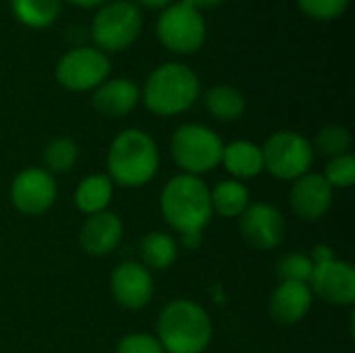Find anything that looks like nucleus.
Segmentation results:
<instances>
[{"label": "nucleus", "mask_w": 355, "mask_h": 353, "mask_svg": "<svg viewBox=\"0 0 355 353\" xmlns=\"http://www.w3.org/2000/svg\"><path fill=\"white\" fill-rule=\"evenodd\" d=\"M116 353H166L160 341L148 333H131L116 345Z\"/></svg>", "instance_id": "c85d7f7f"}, {"label": "nucleus", "mask_w": 355, "mask_h": 353, "mask_svg": "<svg viewBox=\"0 0 355 353\" xmlns=\"http://www.w3.org/2000/svg\"><path fill=\"white\" fill-rule=\"evenodd\" d=\"M137 6H146V8H154V10H162L168 4H173L175 0H133Z\"/></svg>", "instance_id": "473e14b6"}, {"label": "nucleus", "mask_w": 355, "mask_h": 353, "mask_svg": "<svg viewBox=\"0 0 355 353\" xmlns=\"http://www.w3.org/2000/svg\"><path fill=\"white\" fill-rule=\"evenodd\" d=\"M62 0H10L15 19L29 29H46L60 15Z\"/></svg>", "instance_id": "4be33fe9"}, {"label": "nucleus", "mask_w": 355, "mask_h": 353, "mask_svg": "<svg viewBox=\"0 0 355 353\" xmlns=\"http://www.w3.org/2000/svg\"><path fill=\"white\" fill-rule=\"evenodd\" d=\"M156 339L166 353L206 352L212 339L210 316L198 302L175 300L160 312Z\"/></svg>", "instance_id": "20e7f679"}, {"label": "nucleus", "mask_w": 355, "mask_h": 353, "mask_svg": "<svg viewBox=\"0 0 355 353\" xmlns=\"http://www.w3.org/2000/svg\"><path fill=\"white\" fill-rule=\"evenodd\" d=\"M223 150L220 135L200 123H185L171 137V154L177 166L193 177L214 171L223 160Z\"/></svg>", "instance_id": "423d86ee"}, {"label": "nucleus", "mask_w": 355, "mask_h": 353, "mask_svg": "<svg viewBox=\"0 0 355 353\" xmlns=\"http://www.w3.org/2000/svg\"><path fill=\"white\" fill-rule=\"evenodd\" d=\"M179 256L177 241L173 235L162 233V231H152L144 237L141 241V260L144 266L150 270H164L168 268Z\"/></svg>", "instance_id": "5701e85b"}, {"label": "nucleus", "mask_w": 355, "mask_h": 353, "mask_svg": "<svg viewBox=\"0 0 355 353\" xmlns=\"http://www.w3.org/2000/svg\"><path fill=\"white\" fill-rule=\"evenodd\" d=\"M220 164H225V169H227L237 181L258 177V175L264 171L262 148L256 146L254 141H245V139L233 141V144L225 146Z\"/></svg>", "instance_id": "a211bd4d"}, {"label": "nucleus", "mask_w": 355, "mask_h": 353, "mask_svg": "<svg viewBox=\"0 0 355 353\" xmlns=\"http://www.w3.org/2000/svg\"><path fill=\"white\" fill-rule=\"evenodd\" d=\"M141 92L135 85V81L127 77H116V79H106L102 85H98L94 89L92 102L102 117L121 119L135 110Z\"/></svg>", "instance_id": "2eb2a0df"}, {"label": "nucleus", "mask_w": 355, "mask_h": 353, "mask_svg": "<svg viewBox=\"0 0 355 353\" xmlns=\"http://www.w3.org/2000/svg\"><path fill=\"white\" fill-rule=\"evenodd\" d=\"M262 156L264 171L281 181H295L310 173L314 148L297 131H277L262 146Z\"/></svg>", "instance_id": "6e6552de"}, {"label": "nucleus", "mask_w": 355, "mask_h": 353, "mask_svg": "<svg viewBox=\"0 0 355 353\" xmlns=\"http://www.w3.org/2000/svg\"><path fill=\"white\" fill-rule=\"evenodd\" d=\"M333 189H347L355 181V158L352 154H343L337 158H331L327 164V171L322 175Z\"/></svg>", "instance_id": "bb28decb"}, {"label": "nucleus", "mask_w": 355, "mask_h": 353, "mask_svg": "<svg viewBox=\"0 0 355 353\" xmlns=\"http://www.w3.org/2000/svg\"><path fill=\"white\" fill-rule=\"evenodd\" d=\"M79 160V148L69 137H56L44 148V171L54 175L69 173Z\"/></svg>", "instance_id": "b1692460"}, {"label": "nucleus", "mask_w": 355, "mask_h": 353, "mask_svg": "<svg viewBox=\"0 0 355 353\" xmlns=\"http://www.w3.org/2000/svg\"><path fill=\"white\" fill-rule=\"evenodd\" d=\"M312 291L306 283H287L281 281V285L275 289L268 302V312L275 322L279 325H297L304 320L312 308Z\"/></svg>", "instance_id": "dca6fc26"}, {"label": "nucleus", "mask_w": 355, "mask_h": 353, "mask_svg": "<svg viewBox=\"0 0 355 353\" xmlns=\"http://www.w3.org/2000/svg\"><path fill=\"white\" fill-rule=\"evenodd\" d=\"M56 181L44 169L21 171L10 185L12 206L27 216L44 214L56 202Z\"/></svg>", "instance_id": "9d476101"}, {"label": "nucleus", "mask_w": 355, "mask_h": 353, "mask_svg": "<svg viewBox=\"0 0 355 353\" xmlns=\"http://www.w3.org/2000/svg\"><path fill=\"white\" fill-rule=\"evenodd\" d=\"M110 75L108 56L96 46H77L64 52L54 69L56 81L69 92H89Z\"/></svg>", "instance_id": "1a4fd4ad"}, {"label": "nucleus", "mask_w": 355, "mask_h": 353, "mask_svg": "<svg viewBox=\"0 0 355 353\" xmlns=\"http://www.w3.org/2000/svg\"><path fill=\"white\" fill-rule=\"evenodd\" d=\"M204 104H206V110L216 121H223V123L237 121L239 117H243L245 106H248L245 96L237 87L227 85V83L212 85L204 96Z\"/></svg>", "instance_id": "aec40b11"}, {"label": "nucleus", "mask_w": 355, "mask_h": 353, "mask_svg": "<svg viewBox=\"0 0 355 353\" xmlns=\"http://www.w3.org/2000/svg\"><path fill=\"white\" fill-rule=\"evenodd\" d=\"M314 270V262L310 260V256L300 254V252H291L285 254L279 262H277V275L281 277V281L287 283H310Z\"/></svg>", "instance_id": "a878e982"}, {"label": "nucleus", "mask_w": 355, "mask_h": 353, "mask_svg": "<svg viewBox=\"0 0 355 353\" xmlns=\"http://www.w3.org/2000/svg\"><path fill=\"white\" fill-rule=\"evenodd\" d=\"M310 291L327 304L333 306H354L355 302V270L349 262L329 260L314 264L310 277Z\"/></svg>", "instance_id": "9b49d317"}, {"label": "nucleus", "mask_w": 355, "mask_h": 353, "mask_svg": "<svg viewBox=\"0 0 355 353\" xmlns=\"http://www.w3.org/2000/svg\"><path fill=\"white\" fill-rule=\"evenodd\" d=\"M67 2H71V4H75L79 8H98L104 2H108V0H67Z\"/></svg>", "instance_id": "72a5a7b5"}, {"label": "nucleus", "mask_w": 355, "mask_h": 353, "mask_svg": "<svg viewBox=\"0 0 355 353\" xmlns=\"http://www.w3.org/2000/svg\"><path fill=\"white\" fill-rule=\"evenodd\" d=\"M114 193V183L108 175H89L79 181L75 189V206L79 212L92 216L108 210V204Z\"/></svg>", "instance_id": "6ab92c4d"}, {"label": "nucleus", "mask_w": 355, "mask_h": 353, "mask_svg": "<svg viewBox=\"0 0 355 353\" xmlns=\"http://www.w3.org/2000/svg\"><path fill=\"white\" fill-rule=\"evenodd\" d=\"M156 35L166 50L175 54H193L206 44L208 27L200 10L179 0L160 10Z\"/></svg>", "instance_id": "0eeeda50"}, {"label": "nucleus", "mask_w": 355, "mask_h": 353, "mask_svg": "<svg viewBox=\"0 0 355 353\" xmlns=\"http://www.w3.org/2000/svg\"><path fill=\"white\" fill-rule=\"evenodd\" d=\"M200 94L202 83L191 67L183 62H164L148 75L141 100L156 117H177L189 110Z\"/></svg>", "instance_id": "f257e3e1"}, {"label": "nucleus", "mask_w": 355, "mask_h": 353, "mask_svg": "<svg viewBox=\"0 0 355 353\" xmlns=\"http://www.w3.org/2000/svg\"><path fill=\"white\" fill-rule=\"evenodd\" d=\"M110 289L119 306L127 310H139L150 304L154 295V281L144 264L123 262L110 277Z\"/></svg>", "instance_id": "ddd939ff"}, {"label": "nucleus", "mask_w": 355, "mask_h": 353, "mask_svg": "<svg viewBox=\"0 0 355 353\" xmlns=\"http://www.w3.org/2000/svg\"><path fill=\"white\" fill-rule=\"evenodd\" d=\"M181 241L187 250H198L204 243V237H202V233H185V235H181Z\"/></svg>", "instance_id": "7c9ffc66"}, {"label": "nucleus", "mask_w": 355, "mask_h": 353, "mask_svg": "<svg viewBox=\"0 0 355 353\" xmlns=\"http://www.w3.org/2000/svg\"><path fill=\"white\" fill-rule=\"evenodd\" d=\"M121 237H123V223L110 210L87 216V221L83 223L81 233H79L81 248L89 256L110 254L119 246Z\"/></svg>", "instance_id": "f3484780"}, {"label": "nucleus", "mask_w": 355, "mask_h": 353, "mask_svg": "<svg viewBox=\"0 0 355 353\" xmlns=\"http://www.w3.org/2000/svg\"><path fill=\"white\" fill-rule=\"evenodd\" d=\"M144 29V15L131 0H110L98 6L92 21V40L104 54L121 52L135 44Z\"/></svg>", "instance_id": "39448f33"}, {"label": "nucleus", "mask_w": 355, "mask_h": 353, "mask_svg": "<svg viewBox=\"0 0 355 353\" xmlns=\"http://www.w3.org/2000/svg\"><path fill=\"white\" fill-rule=\"evenodd\" d=\"M289 202H291L295 216L312 223V221L322 218L329 212L333 204V187L322 175L306 173L304 177L295 179L291 193H289Z\"/></svg>", "instance_id": "4468645a"}, {"label": "nucleus", "mask_w": 355, "mask_h": 353, "mask_svg": "<svg viewBox=\"0 0 355 353\" xmlns=\"http://www.w3.org/2000/svg\"><path fill=\"white\" fill-rule=\"evenodd\" d=\"M335 258L337 256H335V252L329 246H316L312 250V256H310V260L314 264H322V262H329V260H335Z\"/></svg>", "instance_id": "c756f323"}, {"label": "nucleus", "mask_w": 355, "mask_h": 353, "mask_svg": "<svg viewBox=\"0 0 355 353\" xmlns=\"http://www.w3.org/2000/svg\"><path fill=\"white\" fill-rule=\"evenodd\" d=\"M160 210L166 225L179 235L202 233L212 221L208 185L193 175L173 177L160 193Z\"/></svg>", "instance_id": "7ed1b4c3"}, {"label": "nucleus", "mask_w": 355, "mask_h": 353, "mask_svg": "<svg viewBox=\"0 0 355 353\" xmlns=\"http://www.w3.org/2000/svg\"><path fill=\"white\" fill-rule=\"evenodd\" d=\"M210 202H212V212L225 218H237L250 206V191L241 181L227 179L216 183V187L210 191Z\"/></svg>", "instance_id": "412c9836"}, {"label": "nucleus", "mask_w": 355, "mask_h": 353, "mask_svg": "<svg viewBox=\"0 0 355 353\" xmlns=\"http://www.w3.org/2000/svg\"><path fill=\"white\" fill-rule=\"evenodd\" d=\"M185 4H189V6H193L196 10H208V8H216V6H220L225 0H183Z\"/></svg>", "instance_id": "2f4dec72"}, {"label": "nucleus", "mask_w": 355, "mask_h": 353, "mask_svg": "<svg viewBox=\"0 0 355 353\" xmlns=\"http://www.w3.org/2000/svg\"><path fill=\"white\" fill-rule=\"evenodd\" d=\"M320 154L329 158H337L343 154H349L352 148V133L343 125H327L318 131L314 146Z\"/></svg>", "instance_id": "393cba45"}, {"label": "nucleus", "mask_w": 355, "mask_h": 353, "mask_svg": "<svg viewBox=\"0 0 355 353\" xmlns=\"http://www.w3.org/2000/svg\"><path fill=\"white\" fill-rule=\"evenodd\" d=\"M297 6L316 21H333L345 15L349 0H297Z\"/></svg>", "instance_id": "cd10ccee"}, {"label": "nucleus", "mask_w": 355, "mask_h": 353, "mask_svg": "<svg viewBox=\"0 0 355 353\" xmlns=\"http://www.w3.org/2000/svg\"><path fill=\"white\" fill-rule=\"evenodd\" d=\"M108 177L114 185L135 189L156 177L160 152L152 135L141 129L121 131L108 148Z\"/></svg>", "instance_id": "f03ea898"}, {"label": "nucleus", "mask_w": 355, "mask_h": 353, "mask_svg": "<svg viewBox=\"0 0 355 353\" xmlns=\"http://www.w3.org/2000/svg\"><path fill=\"white\" fill-rule=\"evenodd\" d=\"M239 227L243 239L256 250H275L285 237V218L281 210L266 202L250 204L239 216Z\"/></svg>", "instance_id": "f8f14e48"}]
</instances>
